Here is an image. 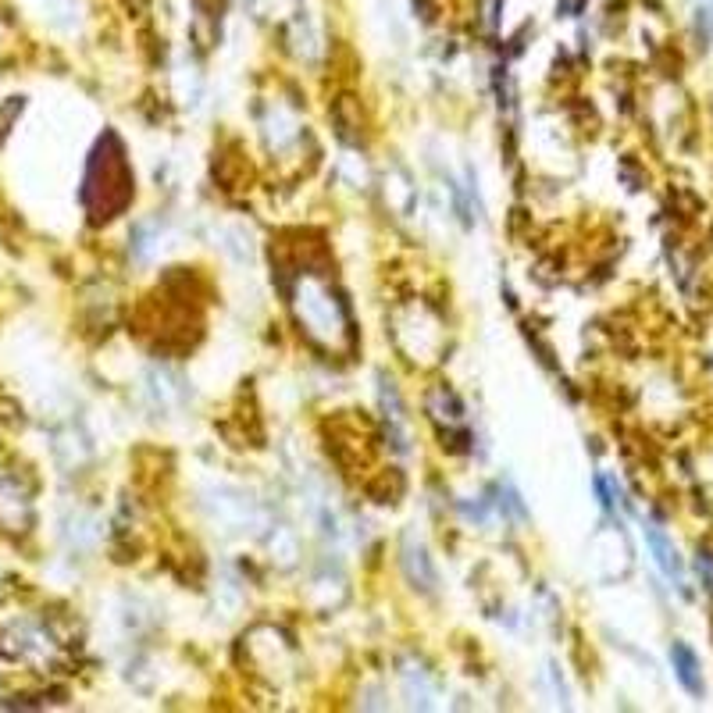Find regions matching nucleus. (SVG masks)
<instances>
[{"mask_svg":"<svg viewBox=\"0 0 713 713\" xmlns=\"http://www.w3.org/2000/svg\"><path fill=\"white\" fill-rule=\"evenodd\" d=\"M671 664H674V674H678V681L685 685V692H692V696H703V671H699V660L696 653H692L685 642H674L671 646Z\"/></svg>","mask_w":713,"mask_h":713,"instance_id":"4","label":"nucleus"},{"mask_svg":"<svg viewBox=\"0 0 713 713\" xmlns=\"http://www.w3.org/2000/svg\"><path fill=\"white\" fill-rule=\"evenodd\" d=\"M132 200V172L125 161V150L118 143V136L107 132L104 140L97 143L86 168V189H82V204L90 211L93 222H107L129 207Z\"/></svg>","mask_w":713,"mask_h":713,"instance_id":"2","label":"nucleus"},{"mask_svg":"<svg viewBox=\"0 0 713 713\" xmlns=\"http://www.w3.org/2000/svg\"><path fill=\"white\" fill-rule=\"evenodd\" d=\"M699 571H703V578H706V589H713V557L710 553L699 557Z\"/></svg>","mask_w":713,"mask_h":713,"instance_id":"6","label":"nucleus"},{"mask_svg":"<svg viewBox=\"0 0 713 713\" xmlns=\"http://www.w3.org/2000/svg\"><path fill=\"white\" fill-rule=\"evenodd\" d=\"M646 542H649V553H653L656 567H660V571H664L667 578H671V582L681 589V582H685V578H681V557H678V550L671 546V539H667V535L660 532L656 525H646Z\"/></svg>","mask_w":713,"mask_h":713,"instance_id":"3","label":"nucleus"},{"mask_svg":"<svg viewBox=\"0 0 713 713\" xmlns=\"http://www.w3.org/2000/svg\"><path fill=\"white\" fill-rule=\"evenodd\" d=\"M403 567H407V578L414 585H421V589H435V571H432V564H428V553L421 542L407 539V546H403Z\"/></svg>","mask_w":713,"mask_h":713,"instance_id":"5","label":"nucleus"},{"mask_svg":"<svg viewBox=\"0 0 713 713\" xmlns=\"http://www.w3.org/2000/svg\"><path fill=\"white\" fill-rule=\"evenodd\" d=\"M289 311L314 346L328 353H346L353 346V321L343 293L314 268H296L286 286Z\"/></svg>","mask_w":713,"mask_h":713,"instance_id":"1","label":"nucleus"}]
</instances>
